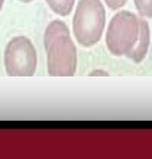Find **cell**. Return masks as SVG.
I'll return each mask as SVG.
<instances>
[{"mask_svg":"<svg viewBox=\"0 0 152 159\" xmlns=\"http://www.w3.org/2000/svg\"><path fill=\"white\" fill-rule=\"evenodd\" d=\"M20 1H22V2H25V3H29V2L32 1V0H20Z\"/></svg>","mask_w":152,"mask_h":159,"instance_id":"10","label":"cell"},{"mask_svg":"<svg viewBox=\"0 0 152 159\" xmlns=\"http://www.w3.org/2000/svg\"><path fill=\"white\" fill-rule=\"evenodd\" d=\"M4 65L9 77H32L35 74L36 51L29 39L17 36L9 41L4 52Z\"/></svg>","mask_w":152,"mask_h":159,"instance_id":"4","label":"cell"},{"mask_svg":"<svg viewBox=\"0 0 152 159\" xmlns=\"http://www.w3.org/2000/svg\"><path fill=\"white\" fill-rule=\"evenodd\" d=\"M48 72L52 77H72L77 69V49L64 22L56 20L45 32Z\"/></svg>","mask_w":152,"mask_h":159,"instance_id":"1","label":"cell"},{"mask_svg":"<svg viewBox=\"0 0 152 159\" xmlns=\"http://www.w3.org/2000/svg\"><path fill=\"white\" fill-rule=\"evenodd\" d=\"M46 1L55 14L62 17L71 14L75 5V0H46Z\"/></svg>","mask_w":152,"mask_h":159,"instance_id":"6","label":"cell"},{"mask_svg":"<svg viewBox=\"0 0 152 159\" xmlns=\"http://www.w3.org/2000/svg\"><path fill=\"white\" fill-rule=\"evenodd\" d=\"M139 35V18L134 12L121 11L111 19L106 34V43L111 54L127 56L137 44Z\"/></svg>","mask_w":152,"mask_h":159,"instance_id":"3","label":"cell"},{"mask_svg":"<svg viewBox=\"0 0 152 159\" xmlns=\"http://www.w3.org/2000/svg\"><path fill=\"white\" fill-rule=\"evenodd\" d=\"M3 3H4V0H0V11H1L2 6H3Z\"/></svg>","mask_w":152,"mask_h":159,"instance_id":"9","label":"cell"},{"mask_svg":"<svg viewBox=\"0 0 152 159\" xmlns=\"http://www.w3.org/2000/svg\"><path fill=\"white\" fill-rule=\"evenodd\" d=\"M106 25V11L100 0H80L72 20V30L81 46L89 48L97 43Z\"/></svg>","mask_w":152,"mask_h":159,"instance_id":"2","label":"cell"},{"mask_svg":"<svg viewBox=\"0 0 152 159\" xmlns=\"http://www.w3.org/2000/svg\"><path fill=\"white\" fill-rule=\"evenodd\" d=\"M140 22V35L137 41V44L127 54V57L136 63H140L145 58L148 52V48L150 44V29L148 22L143 18H139Z\"/></svg>","mask_w":152,"mask_h":159,"instance_id":"5","label":"cell"},{"mask_svg":"<svg viewBox=\"0 0 152 159\" xmlns=\"http://www.w3.org/2000/svg\"><path fill=\"white\" fill-rule=\"evenodd\" d=\"M134 2L142 17L152 18V0H134Z\"/></svg>","mask_w":152,"mask_h":159,"instance_id":"7","label":"cell"},{"mask_svg":"<svg viewBox=\"0 0 152 159\" xmlns=\"http://www.w3.org/2000/svg\"><path fill=\"white\" fill-rule=\"evenodd\" d=\"M127 0H104L106 4L112 9H118L121 8L125 4Z\"/></svg>","mask_w":152,"mask_h":159,"instance_id":"8","label":"cell"}]
</instances>
